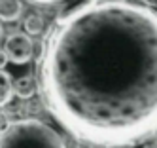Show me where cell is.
<instances>
[{
  "label": "cell",
  "instance_id": "6",
  "mask_svg": "<svg viewBox=\"0 0 157 148\" xmlns=\"http://www.w3.org/2000/svg\"><path fill=\"white\" fill-rule=\"evenodd\" d=\"M13 80L10 76V72H6L4 68H0V108L6 106L10 101L13 99Z\"/></svg>",
  "mask_w": 157,
  "mask_h": 148
},
{
  "label": "cell",
  "instance_id": "7",
  "mask_svg": "<svg viewBox=\"0 0 157 148\" xmlns=\"http://www.w3.org/2000/svg\"><path fill=\"white\" fill-rule=\"evenodd\" d=\"M44 27H46V21H44V17L40 14H36V11H32V14H29L23 19V29H25L27 34H30V36H38V34H42Z\"/></svg>",
  "mask_w": 157,
  "mask_h": 148
},
{
  "label": "cell",
  "instance_id": "12",
  "mask_svg": "<svg viewBox=\"0 0 157 148\" xmlns=\"http://www.w3.org/2000/svg\"><path fill=\"white\" fill-rule=\"evenodd\" d=\"M0 36H2V27H0Z\"/></svg>",
  "mask_w": 157,
  "mask_h": 148
},
{
  "label": "cell",
  "instance_id": "1",
  "mask_svg": "<svg viewBox=\"0 0 157 148\" xmlns=\"http://www.w3.org/2000/svg\"><path fill=\"white\" fill-rule=\"evenodd\" d=\"M40 97L76 141L123 148L157 133V8L95 0L57 15L38 57Z\"/></svg>",
  "mask_w": 157,
  "mask_h": 148
},
{
  "label": "cell",
  "instance_id": "10",
  "mask_svg": "<svg viewBox=\"0 0 157 148\" xmlns=\"http://www.w3.org/2000/svg\"><path fill=\"white\" fill-rule=\"evenodd\" d=\"M34 4H57V2H63V0H30Z\"/></svg>",
  "mask_w": 157,
  "mask_h": 148
},
{
  "label": "cell",
  "instance_id": "2",
  "mask_svg": "<svg viewBox=\"0 0 157 148\" xmlns=\"http://www.w3.org/2000/svg\"><path fill=\"white\" fill-rule=\"evenodd\" d=\"M0 148H66L59 131L40 120H17L0 133Z\"/></svg>",
  "mask_w": 157,
  "mask_h": 148
},
{
  "label": "cell",
  "instance_id": "5",
  "mask_svg": "<svg viewBox=\"0 0 157 148\" xmlns=\"http://www.w3.org/2000/svg\"><path fill=\"white\" fill-rule=\"evenodd\" d=\"M23 14V2L21 0H0V21L12 23L17 21Z\"/></svg>",
  "mask_w": 157,
  "mask_h": 148
},
{
  "label": "cell",
  "instance_id": "11",
  "mask_svg": "<svg viewBox=\"0 0 157 148\" xmlns=\"http://www.w3.org/2000/svg\"><path fill=\"white\" fill-rule=\"evenodd\" d=\"M144 148H157V141H151V142H148Z\"/></svg>",
  "mask_w": 157,
  "mask_h": 148
},
{
  "label": "cell",
  "instance_id": "8",
  "mask_svg": "<svg viewBox=\"0 0 157 148\" xmlns=\"http://www.w3.org/2000/svg\"><path fill=\"white\" fill-rule=\"evenodd\" d=\"M10 118H8V114L6 112H0V133H4L8 127H10Z\"/></svg>",
  "mask_w": 157,
  "mask_h": 148
},
{
  "label": "cell",
  "instance_id": "9",
  "mask_svg": "<svg viewBox=\"0 0 157 148\" xmlns=\"http://www.w3.org/2000/svg\"><path fill=\"white\" fill-rule=\"evenodd\" d=\"M8 63H10V59H8L6 51H4V50H0V68H4V66H6Z\"/></svg>",
  "mask_w": 157,
  "mask_h": 148
},
{
  "label": "cell",
  "instance_id": "3",
  "mask_svg": "<svg viewBox=\"0 0 157 148\" xmlns=\"http://www.w3.org/2000/svg\"><path fill=\"white\" fill-rule=\"evenodd\" d=\"M4 51L8 55L10 63L13 65H27L34 53V44L30 40V34L27 32H13L6 38Z\"/></svg>",
  "mask_w": 157,
  "mask_h": 148
},
{
  "label": "cell",
  "instance_id": "4",
  "mask_svg": "<svg viewBox=\"0 0 157 148\" xmlns=\"http://www.w3.org/2000/svg\"><path fill=\"white\" fill-rule=\"evenodd\" d=\"M36 86H38V80H34V76L23 74V76H19L13 82V91H15V95L19 99L27 101V99H30L36 93Z\"/></svg>",
  "mask_w": 157,
  "mask_h": 148
}]
</instances>
